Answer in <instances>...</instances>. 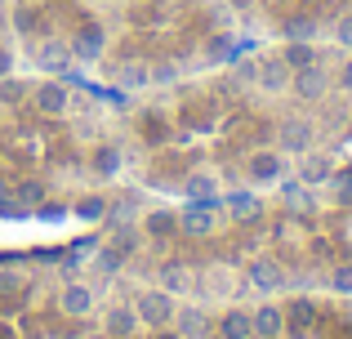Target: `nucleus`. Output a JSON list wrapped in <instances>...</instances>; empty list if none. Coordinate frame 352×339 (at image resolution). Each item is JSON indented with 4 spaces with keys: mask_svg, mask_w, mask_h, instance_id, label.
I'll use <instances>...</instances> for the list:
<instances>
[{
    "mask_svg": "<svg viewBox=\"0 0 352 339\" xmlns=\"http://www.w3.org/2000/svg\"><path fill=\"white\" fill-rule=\"evenodd\" d=\"M138 322L143 326H152V331H161V326H170L174 322V313H179V304H174V295L165 286H156V290H143L138 295Z\"/></svg>",
    "mask_w": 352,
    "mask_h": 339,
    "instance_id": "f257e3e1",
    "label": "nucleus"
},
{
    "mask_svg": "<svg viewBox=\"0 0 352 339\" xmlns=\"http://www.w3.org/2000/svg\"><path fill=\"white\" fill-rule=\"evenodd\" d=\"M276 148L285 152V157H303V152H312V125L308 121H285L281 134H276Z\"/></svg>",
    "mask_w": 352,
    "mask_h": 339,
    "instance_id": "423d86ee",
    "label": "nucleus"
},
{
    "mask_svg": "<svg viewBox=\"0 0 352 339\" xmlns=\"http://www.w3.org/2000/svg\"><path fill=\"white\" fill-rule=\"evenodd\" d=\"M67 58H72V45H58V41H45L41 54H36V63H41L50 76H63V72H67Z\"/></svg>",
    "mask_w": 352,
    "mask_h": 339,
    "instance_id": "4468645a",
    "label": "nucleus"
},
{
    "mask_svg": "<svg viewBox=\"0 0 352 339\" xmlns=\"http://www.w3.org/2000/svg\"><path fill=\"white\" fill-rule=\"evenodd\" d=\"M232 5H236V9H254L258 0H232Z\"/></svg>",
    "mask_w": 352,
    "mask_h": 339,
    "instance_id": "4c0bfd02",
    "label": "nucleus"
},
{
    "mask_svg": "<svg viewBox=\"0 0 352 339\" xmlns=\"http://www.w3.org/2000/svg\"><path fill=\"white\" fill-rule=\"evenodd\" d=\"M330 286H335L339 295H352V263H339V268L330 272Z\"/></svg>",
    "mask_w": 352,
    "mask_h": 339,
    "instance_id": "2f4dec72",
    "label": "nucleus"
},
{
    "mask_svg": "<svg viewBox=\"0 0 352 339\" xmlns=\"http://www.w3.org/2000/svg\"><path fill=\"white\" fill-rule=\"evenodd\" d=\"M326 85H330V80H326V72H321V67H303V72H294V76H290V89L303 98V103L326 98Z\"/></svg>",
    "mask_w": 352,
    "mask_h": 339,
    "instance_id": "6e6552de",
    "label": "nucleus"
},
{
    "mask_svg": "<svg viewBox=\"0 0 352 339\" xmlns=\"http://www.w3.org/2000/svg\"><path fill=\"white\" fill-rule=\"evenodd\" d=\"M219 339H254V317L232 308V313H223V322H219Z\"/></svg>",
    "mask_w": 352,
    "mask_h": 339,
    "instance_id": "2eb2a0df",
    "label": "nucleus"
},
{
    "mask_svg": "<svg viewBox=\"0 0 352 339\" xmlns=\"http://www.w3.org/2000/svg\"><path fill=\"white\" fill-rule=\"evenodd\" d=\"M116 85H125V89H147L152 85V67H147V63H120L116 67Z\"/></svg>",
    "mask_w": 352,
    "mask_h": 339,
    "instance_id": "f3484780",
    "label": "nucleus"
},
{
    "mask_svg": "<svg viewBox=\"0 0 352 339\" xmlns=\"http://www.w3.org/2000/svg\"><path fill=\"white\" fill-rule=\"evenodd\" d=\"M125 339H134V335H125Z\"/></svg>",
    "mask_w": 352,
    "mask_h": 339,
    "instance_id": "79ce46f5",
    "label": "nucleus"
},
{
    "mask_svg": "<svg viewBox=\"0 0 352 339\" xmlns=\"http://www.w3.org/2000/svg\"><path fill=\"white\" fill-rule=\"evenodd\" d=\"M161 286L170 290L174 299H179V295H188V290L197 286V277H192L188 263H165V268H161Z\"/></svg>",
    "mask_w": 352,
    "mask_h": 339,
    "instance_id": "ddd939ff",
    "label": "nucleus"
},
{
    "mask_svg": "<svg viewBox=\"0 0 352 339\" xmlns=\"http://www.w3.org/2000/svg\"><path fill=\"white\" fill-rule=\"evenodd\" d=\"M134 326H138V313H134V308H112L103 331L112 335V339H125V335H134Z\"/></svg>",
    "mask_w": 352,
    "mask_h": 339,
    "instance_id": "412c9836",
    "label": "nucleus"
},
{
    "mask_svg": "<svg viewBox=\"0 0 352 339\" xmlns=\"http://www.w3.org/2000/svg\"><path fill=\"white\" fill-rule=\"evenodd\" d=\"M281 281H285V272L276 268L272 259H254V263H250V286H254V290L272 295V290H281Z\"/></svg>",
    "mask_w": 352,
    "mask_h": 339,
    "instance_id": "9b49d317",
    "label": "nucleus"
},
{
    "mask_svg": "<svg viewBox=\"0 0 352 339\" xmlns=\"http://www.w3.org/2000/svg\"><path fill=\"white\" fill-rule=\"evenodd\" d=\"M290 76H294V72L285 67L281 58H267V63H258L254 85H258V89H267V94H281V89H290Z\"/></svg>",
    "mask_w": 352,
    "mask_h": 339,
    "instance_id": "1a4fd4ad",
    "label": "nucleus"
},
{
    "mask_svg": "<svg viewBox=\"0 0 352 339\" xmlns=\"http://www.w3.org/2000/svg\"><path fill=\"white\" fill-rule=\"evenodd\" d=\"M85 339H112V335H107V331H103V335H85Z\"/></svg>",
    "mask_w": 352,
    "mask_h": 339,
    "instance_id": "ea45409f",
    "label": "nucleus"
},
{
    "mask_svg": "<svg viewBox=\"0 0 352 339\" xmlns=\"http://www.w3.org/2000/svg\"><path fill=\"white\" fill-rule=\"evenodd\" d=\"M241 76H245L250 85H254V76H258V63H241Z\"/></svg>",
    "mask_w": 352,
    "mask_h": 339,
    "instance_id": "f704fd0d",
    "label": "nucleus"
},
{
    "mask_svg": "<svg viewBox=\"0 0 352 339\" xmlns=\"http://www.w3.org/2000/svg\"><path fill=\"white\" fill-rule=\"evenodd\" d=\"M120 259H125V254H120L116 245H98V254H94V268L103 272V277H116V272H120Z\"/></svg>",
    "mask_w": 352,
    "mask_h": 339,
    "instance_id": "a878e982",
    "label": "nucleus"
},
{
    "mask_svg": "<svg viewBox=\"0 0 352 339\" xmlns=\"http://www.w3.org/2000/svg\"><path fill=\"white\" fill-rule=\"evenodd\" d=\"M14 197H18V206H41V201H45V188H41V183H36V179H27V183H18V188H14Z\"/></svg>",
    "mask_w": 352,
    "mask_h": 339,
    "instance_id": "c85d7f7f",
    "label": "nucleus"
},
{
    "mask_svg": "<svg viewBox=\"0 0 352 339\" xmlns=\"http://www.w3.org/2000/svg\"><path fill=\"white\" fill-rule=\"evenodd\" d=\"M335 41L344 45V50H352V14H344V18L335 23Z\"/></svg>",
    "mask_w": 352,
    "mask_h": 339,
    "instance_id": "72a5a7b5",
    "label": "nucleus"
},
{
    "mask_svg": "<svg viewBox=\"0 0 352 339\" xmlns=\"http://www.w3.org/2000/svg\"><path fill=\"white\" fill-rule=\"evenodd\" d=\"M344 85H352V63H348V67H344Z\"/></svg>",
    "mask_w": 352,
    "mask_h": 339,
    "instance_id": "58836bf2",
    "label": "nucleus"
},
{
    "mask_svg": "<svg viewBox=\"0 0 352 339\" xmlns=\"http://www.w3.org/2000/svg\"><path fill=\"white\" fill-rule=\"evenodd\" d=\"M330 174H335V166H330L326 157H308L303 161V183H326Z\"/></svg>",
    "mask_w": 352,
    "mask_h": 339,
    "instance_id": "bb28decb",
    "label": "nucleus"
},
{
    "mask_svg": "<svg viewBox=\"0 0 352 339\" xmlns=\"http://www.w3.org/2000/svg\"><path fill=\"white\" fill-rule=\"evenodd\" d=\"M281 63L290 72H303V67H317V50H312V41H290L281 50Z\"/></svg>",
    "mask_w": 352,
    "mask_h": 339,
    "instance_id": "dca6fc26",
    "label": "nucleus"
},
{
    "mask_svg": "<svg viewBox=\"0 0 352 339\" xmlns=\"http://www.w3.org/2000/svg\"><path fill=\"white\" fill-rule=\"evenodd\" d=\"M156 339H183V335L174 331V326H161V335H156Z\"/></svg>",
    "mask_w": 352,
    "mask_h": 339,
    "instance_id": "c9c22d12",
    "label": "nucleus"
},
{
    "mask_svg": "<svg viewBox=\"0 0 352 339\" xmlns=\"http://www.w3.org/2000/svg\"><path fill=\"white\" fill-rule=\"evenodd\" d=\"M72 58H80V63H98L103 58V50H107V32L98 23H80L76 27V36H72Z\"/></svg>",
    "mask_w": 352,
    "mask_h": 339,
    "instance_id": "f03ea898",
    "label": "nucleus"
},
{
    "mask_svg": "<svg viewBox=\"0 0 352 339\" xmlns=\"http://www.w3.org/2000/svg\"><path fill=\"white\" fill-rule=\"evenodd\" d=\"M18 295H27V272L0 268V299H18Z\"/></svg>",
    "mask_w": 352,
    "mask_h": 339,
    "instance_id": "393cba45",
    "label": "nucleus"
},
{
    "mask_svg": "<svg viewBox=\"0 0 352 339\" xmlns=\"http://www.w3.org/2000/svg\"><path fill=\"white\" fill-rule=\"evenodd\" d=\"M308 326H312V304L308 299H290V308H285V335L299 339Z\"/></svg>",
    "mask_w": 352,
    "mask_h": 339,
    "instance_id": "a211bd4d",
    "label": "nucleus"
},
{
    "mask_svg": "<svg viewBox=\"0 0 352 339\" xmlns=\"http://www.w3.org/2000/svg\"><path fill=\"white\" fill-rule=\"evenodd\" d=\"M89 170H94L98 179H116V174H120V148H112V143L94 148V161H89Z\"/></svg>",
    "mask_w": 352,
    "mask_h": 339,
    "instance_id": "6ab92c4d",
    "label": "nucleus"
},
{
    "mask_svg": "<svg viewBox=\"0 0 352 339\" xmlns=\"http://www.w3.org/2000/svg\"><path fill=\"white\" fill-rule=\"evenodd\" d=\"M72 107V89L63 85V80H45V85H36V112L41 116H63Z\"/></svg>",
    "mask_w": 352,
    "mask_h": 339,
    "instance_id": "39448f33",
    "label": "nucleus"
},
{
    "mask_svg": "<svg viewBox=\"0 0 352 339\" xmlns=\"http://www.w3.org/2000/svg\"><path fill=\"white\" fill-rule=\"evenodd\" d=\"M170 326H174V331H179L183 339H197L201 331H206V313L188 304V308H179V313H174V322H170Z\"/></svg>",
    "mask_w": 352,
    "mask_h": 339,
    "instance_id": "aec40b11",
    "label": "nucleus"
},
{
    "mask_svg": "<svg viewBox=\"0 0 352 339\" xmlns=\"http://www.w3.org/2000/svg\"><path fill=\"white\" fill-rule=\"evenodd\" d=\"M236 50H241V45L232 41V36H214V41H210V58H214V63L219 58H232Z\"/></svg>",
    "mask_w": 352,
    "mask_h": 339,
    "instance_id": "7c9ffc66",
    "label": "nucleus"
},
{
    "mask_svg": "<svg viewBox=\"0 0 352 339\" xmlns=\"http://www.w3.org/2000/svg\"><path fill=\"white\" fill-rule=\"evenodd\" d=\"M0 98H5V103H18V98H23V85H18L14 76H0Z\"/></svg>",
    "mask_w": 352,
    "mask_h": 339,
    "instance_id": "473e14b6",
    "label": "nucleus"
},
{
    "mask_svg": "<svg viewBox=\"0 0 352 339\" xmlns=\"http://www.w3.org/2000/svg\"><path fill=\"white\" fill-rule=\"evenodd\" d=\"M250 179H254V183L285 179V152L281 148H258L254 157H250Z\"/></svg>",
    "mask_w": 352,
    "mask_h": 339,
    "instance_id": "20e7f679",
    "label": "nucleus"
},
{
    "mask_svg": "<svg viewBox=\"0 0 352 339\" xmlns=\"http://www.w3.org/2000/svg\"><path fill=\"white\" fill-rule=\"evenodd\" d=\"M58 313L63 317H89L94 313V286L89 281H67L58 290Z\"/></svg>",
    "mask_w": 352,
    "mask_h": 339,
    "instance_id": "7ed1b4c3",
    "label": "nucleus"
},
{
    "mask_svg": "<svg viewBox=\"0 0 352 339\" xmlns=\"http://www.w3.org/2000/svg\"><path fill=\"white\" fill-rule=\"evenodd\" d=\"M214 188H219V183H214V174H188V183H183V192H188V197L192 201H210V197H214Z\"/></svg>",
    "mask_w": 352,
    "mask_h": 339,
    "instance_id": "b1692460",
    "label": "nucleus"
},
{
    "mask_svg": "<svg viewBox=\"0 0 352 339\" xmlns=\"http://www.w3.org/2000/svg\"><path fill=\"white\" fill-rule=\"evenodd\" d=\"M179 228L188 237H210L214 232V206H210V201H192V206L179 215Z\"/></svg>",
    "mask_w": 352,
    "mask_h": 339,
    "instance_id": "0eeeda50",
    "label": "nucleus"
},
{
    "mask_svg": "<svg viewBox=\"0 0 352 339\" xmlns=\"http://www.w3.org/2000/svg\"><path fill=\"white\" fill-rule=\"evenodd\" d=\"M112 245H116V250L120 254H134L138 250V245H143V232H138V228H116V237H112Z\"/></svg>",
    "mask_w": 352,
    "mask_h": 339,
    "instance_id": "cd10ccee",
    "label": "nucleus"
},
{
    "mask_svg": "<svg viewBox=\"0 0 352 339\" xmlns=\"http://www.w3.org/2000/svg\"><path fill=\"white\" fill-rule=\"evenodd\" d=\"M103 5H120V0H103Z\"/></svg>",
    "mask_w": 352,
    "mask_h": 339,
    "instance_id": "a19ab883",
    "label": "nucleus"
},
{
    "mask_svg": "<svg viewBox=\"0 0 352 339\" xmlns=\"http://www.w3.org/2000/svg\"><path fill=\"white\" fill-rule=\"evenodd\" d=\"M228 215H232L236 223H254V219L263 215V201H258L254 192H228Z\"/></svg>",
    "mask_w": 352,
    "mask_h": 339,
    "instance_id": "f8f14e48",
    "label": "nucleus"
},
{
    "mask_svg": "<svg viewBox=\"0 0 352 339\" xmlns=\"http://www.w3.org/2000/svg\"><path fill=\"white\" fill-rule=\"evenodd\" d=\"M254 339H276V335H285V308H276V304H263V308H254Z\"/></svg>",
    "mask_w": 352,
    "mask_h": 339,
    "instance_id": "9d476101",
    "label": "nucleus"
},
{
    "mask_svg": "<svg viewBox=\"0 0 352 339\" xmlns=\"http://www.w3.org/2000/svg\"><path fill=\"white\" fill-rule=\"evenodd\" d=\"M285 41H317V18L312 14H294V18H285Z\"/></svg>",
    "mask_w": 352,
    "mask_h": 339,
    "instance_id": "4be33fe9",
    "label": "nucleus"
},
{
    "mask_svg": "<svg viewBox=\"0 0 352 339\" xmlns=\"http://www.w3.org/2000/svg\"><path fill=\"white\" fill-rule=\"evenodd\" d=\"M0 76H9V54L0 50Z\"/></svg>",
    "mask_w": 352,
    "mask_h": 339,
    "instance_id": "e433bc0d",
    "label": "nucleus"
},
{
    "mask_svg": "<svg viewBox=\"0 0 352 339\" xmlns=\"http://www.w3.org/2000/svg\"><path fill=\"white\" fill-rule=\"evenodd\" d=\"M143 232L147 237H170V232H179V215H170V210H152V215L143 219Z\"/></svg>",
    "mask_w": 352,
    "mask_h": 339,
    "instance_id": "5701e85b",
    "label": "nucleus"
},
{
    "mask_svg": "<svg viewBox=\"0 0 352 339\" xmlns=\"http://www.w3.org/2000/svg\"><path fill=\"white\" fill-rule=\"evenodd\" d=\"M76 215L89 219V223H94V219H107V201H103V197H85V201L76 206Z\"/></svg>",
    "mask_w": 352,
    "mask_h": 339,
    "instance_id": "c756f323",
    "label": "nucleus"
}]
</instances>
